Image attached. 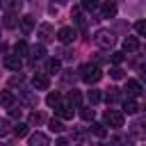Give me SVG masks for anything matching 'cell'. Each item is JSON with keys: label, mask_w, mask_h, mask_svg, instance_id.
<instances>
[{"label": "cell", "mask_w": 146, "mask_h": 146, "mask_svg": "<svg viewBox=\"0 0 146 146\" xmlns=\"http://www.w3.org/2000/svg\"><path fill=\"white\" fill-rule=\"evenodd\" d=\"M78 110H80V119H82V121H94V110H91V107L78 105Z\"/></svg>", "instance_id": "ffe728a7"}, {"label": "cell", "mask_w": 146, "mask_h": 146, "mask_svg": "<svg viewBox=\"0 0 146 146\" xmlns=\"http://www.w3.org/2000/svg\"><path fill=\"white\" fill-rule=\"evenodd\" d=\"M94 41H96V46H100V48H112V46H114V34H112L110 30H98L96 36H94Z\"/></svg>", "instance_id": "7a4b0ae2"}, {"label": "cell", "mask_w": 146, "mask_h": 146, "mask_svg": "<svg viewBox=\"0 0 146 146\" xmlns=\"http://www.w3.org/2000/svg\"><path fill=\"white\" fill-rule=\"evenodd\" d=\"M48 125H50V130H52V132H62V130H64V125H62V121H57V119H52V121H50Z\"/></svg>", "instance_id": "f1b7e54d"}, {"label": "cell", "mask_w": 146, "mask_h": 146, "mask_svg": "<svg viewBox=\"0 0 146 146\" xmlns=\"http://www.w3.org/2000/svg\"><path fill=\"white\" fill-rule=\"evenodd\" d=\"M100 7V0H82V9H87V11H96Z\"/></svg>", "instance_id": "603a6c76"}, {"label": "cell", "mask_w": 146, "mask_h": 146, "mask_svg": "<svg viewBox=\"0 0 146 146\" xmlns=\"http://www.w3.org/2000/svg\"><path fill=\"white\" fill-rule=\"evenodd\" d=\"M14 132H16V137H27V132H30V125H27V123H18V125L14 128Z\"/></svg>", "instance_id": "cb8c5ba5"}, {"label": "cell", "mask_w": 146, "mask_h": 146, "mask_svg": "<svg viewBox=\"0 0 146 146\" xmlns=\"http://www.w3.org/2000/svg\"><path fill=\"white\" fill-rule=\"evenodd\" d=\"M41 121H43V116H41V114H39V112H32V114H30V123H32V125H34V123H36V125H39V123H41Z\"/></svg>", "instance_id": "d6a6232c"}, {"label": "cell", "mask_w": 146, "mask_h": 146, "mask_svg": "<svg viewBox=\"0 0 146 146\" xmlns=\"http://www.w3.org/2000/svg\"><path fill=\"white\" fill-rule=\"evenodd\" d=\"M27 55H30V57H32V59H41V57H43V55H46V48H43V46H41V43H39V46H32V48H30V52H27Z\"/></svg>", "instance_id": "ac0fdd59"}, {"label": "cell", "mask_w": 146, "mask_h": 146, "mask_svg": "<svg viewBox=\"0 0 146 146\" xmlns=\"http://www.w3.org/2000/svg\"><path fill=\"white\" fill-rule=\"evenodd\" d=\"M55 110H57V116H59V119H73V107H71V105L59 103Z\"/></svg>", "instance_id": "30bf717a"}, {"label": "cell", "mask_w": 146, "mask_h": 146, "mask_svg": "<svg viewBox=\"0 0 146 146\" xmlns=\"http://www.w3.org/2000/svg\"><path fill=\"white\" fill-rule=\"evenodd\" d=\"M36 34H39L41 41H50V39H55V32H52V25H50V23H41L39 30H36Z\"/></svg>", "instance_id": "5b68a950"}, {"label": "cell", "mask_w": 146, "mask_h": 146, "mask_svg": "<svg viewBox=\"0 0 146 146\" xmlns=\"http://www.w3.org/2000/svg\"><path fill=\"white\" fill-rule=\"evenodd\" d=\"M9 121L7 119H0V137H5V135H9Z\"/></svg>", "instance_id": "4316f807"}, {"label": "cell", "mask_w": 146, "mask_h": 146, "mask_svg": "<svg viewBox=\"0 0 146 146\" xmlns=\"http://www.w3.org/2000/svg\"><path fill=\"white\" fill-rule=\"evenodd\" d=\"M30 144H32V146H48L50 139H48V135H43V132H34V135L30 137Z\"/></svg>", "instance_id": "8fae6325"}, {"label": "cell", "mask_w": 146, "mask_h": 146, "mask_svg": "<svg viewBox=\"0 0 146 146\" xmlns=\"http://www.w3.org/2000/svg\"><path fill=\"white\" fill-rule=\"evenodd\" d=\"M116 91H119V89H114V87H112V89H107V94H105V100H107L110 105H112V103L119 98V94H116Z\"/></svg>", "instance_id": "484cf974"}, {"label": "cell", "mask_w": 146, "mask_h": 146, "mask_svg": "<svg viewBox=\"0 0 146 146\" xmlns=\"http://www.w3.org/2000/svg\"><path fill=\"white\" fill-rule=\"evenodd\" d=\"M5 25H7V27H14V25H16V21H14V16H11V14H7V16H5Z\"/></svg>", "instance_id": "e575fe53"}, {"label": "cell", "mask_w": 146, "mask_h": 146, "mask_svg": "<svg viewBox=\"0 0 146 146\" xmlns=\"http://www.w3.org/2000/svg\"><path fill=\"white\" fill-rule=\"evenodd\" d=\"M57 39H59L62 43H73V39H75V30H73V27H62V30L57 32Z\"/></svg>", "instance_id": "ba28073f"}, {"label": "cell", "mask_w": 146, "mask_h": 146, "mask_svg": "<svg viewBox=\"0 0 146 146\" xmlns=\"http://www.w3.org/2000/svg\"><path fill=\"white\" fill-rule=\"evenodd\" d=\"M68 103H71V105H75V107H78V105H80V103H82V96H80V91H75V89H73V91H71V94H68Z\"/></svg>", "instance_id": "d4e9b609"}, {"label": "cell", "mask_w": 146, "mask_h": 146, "mask_svg": "<svg viewBox=\"0 0 146 146\" xmlns=\"http://www.w3.org/2000/svg\"><path fill=\"white\" fill-rule=\"evenodd\" d=\"M125 91H128V96H135V98L144 94V89H141V84H139L137 80H128V82H125Z\"/></svg>", "instance_id": "9c48e42d"}, {"label": "cell", "mask_w": 146, "mask_h": 146, "mask_svg": "<svg viewBox=\"0 0 146 146\" xmlns=\"http://www.w3.org/2000/svg\"><path fill=\"white\" fill-rule=\"evenodd\" d=\"M14 103H16V98H14V94H11V91H2V94H0V105L11 107Z\"/></svg>", "instance_id": "e0dca14e"}, {"label": "cell", "mask_w": 146, "mask_h": 146, "mask_svg": "<svg viewBox=\"0 0 146 146\" xmlns=\"http://www.w3.org/2000/svg\"><path fill=\"white\" fill-rule=\"evenodd\" d=\"M14 52H16L18 57H23V55H27V52H30V46H27V41H25V39H21V41H16V43H14Z\"/></svg>", "instance_id": "9a60e30c"}, {"label": "cell", "mask_w": 146, "mask_h": 146, "mask_svg": "<svg viewBox=\"0 0 146 146\" xmlns=\"http://www.w3.org/2000/svg\"><path fill=\"white\" fill-rule=\"evenodd\" d=\"M21 66H23V59H21L16 52L5 57V68H9V71H16V73H18V71H21Z\"/></svg>", "instance_id": "277c9868"}, {"label": "cell", "mask_w": 146, "mask_h": 146, "mask_svg": "<svg viewBox=\"0 0 146 146\" xmlns=\"http://www.w3.org/2000/svg\"><path fill=\"white\" fill-rule=\"evenodd\" d=\"M135 30H137L139 36H144V34H146V23H144V21H137V23H135Z\"/></svg>", "instance_id": "f546056e"}, {"label": "cell", "mask_w": 146, "mask_h": 146, "mask_svg": "<svg viewBox=\"0 0 146 146\" xmlns=\"http://www.w3.org/2000/svg\"><path fill=\"white\" fill-rule=\"evenodd\" d=\"M110 62H112L114 66H119V64L123 62V52H112V55H110Z\"/></svg>", "instance_id": "83f0119b"}, {"label": "cell", "mask_w": 146, "mask_h": 146, "mask_svg": "<svg viewBox=\"0 0 146 146\" xmlns=\"http://www.w3.org/2000/svg\"><path fill=\"white\" fill-rule=\"evenodd\" d=\"M123 114L119 112V110H107L105 112V123L110 125V128H123Z\"/></svg>", "instance_id": "3957f363"}, {"label": "cell", "mask_w": 146, "mask_h": 146, "mask_svg": "<svg viewBox=\"0 0 146 146\" xmlns=\"http://www.w3.org/2000/svg\"><path fill=\"white\" fill-rule=\"evenodd\" d=\"M32 87H34L36 91H46V89L50 87L48 75H41V73H39V75H34V78H32Z\"/></svg>", "instance_id": "8992f818"}, {"label": "cell", "mask_w": 146, "mask_h": 146, "mask_svg": "<svg viewBox=\"0 0 146 146\" xmlns=\"http://www.w3.org/2000/svg\"><path fill=\"white\" fill-rule=\"evenodd\" d=\"M123 50H125V52H135V50H139V39H137V36H128V39H123Z\"/></svg>", "instance_id": "4fadbf2b"}, {"label": "cell", "mask_w": 146, "mask_h": 146, "mask_svg": "<svg viewBox=\"0 0 146 146\" xmlns=\"http://www.w3.org/2000/svg\"><path fill=\"white\" fill-rule=\"evenodd\" d=\"M80 78H82V82H87V84H96V82L103 78V71L98 68V64H82V66H80Z\"/></svg>", "instance_id": "6da1fadb"}, {"label": "cell", "mask_w": 146, "mask_h": 146, "mask_svg": "<svg viewBox=\"0 0 146 146\" xmlns=\"http://www.w3.org/2000/svg\"><path fill=\"white\" fill-rule=\"evenodd\" d=\"M2 5H5V9H9V11H18V9L23 7V0H2Z\"/></svg>", "instance_id": "44dd1931"}, {"label": "cell", "mask_w": 146, "mask_h": 146, "mask_svg": "<svg viewBox=\"0 0 146 146\" xmlns=\"http://www.w3.org/2000/svg\"><path fill=\"white\" fill-rule=\"evenodd\" d=\"M9 116H11V119H18V116H21V110H18L16 105H11V107H9Z\"/></svg>", "instance_id": "836d02e7"}, {"label": "cell", "mask_w": 146, "mask_h": 146, "mask_svg": "<svg viewBox=\"0 0 146 146\" xmlns=\"http://www.w3.org/2000/svg\"><path fill=\"white\" fill-rule=\"evenodd\" d=\"M100 14H103V18H112V16H116V5H114V2H105V5L100 7Z\"/></svg>", "instance_id": "5bb4252c"}, {"label": "cell", "mask_w": 146, "mask_h": 146, "mask_svg": "<svg viewBox=\"0 0 146 146\" xmlns=\"http://www.w3.org/2000/svg\"><path fill=\"white\" fill-rule=\"evenodd\" d=\"M123 112H125V114H137V112H139V103H137L135 96L123 98Z\"/></svg>", "instance_id": "52a82bcc"}, {"label": "cell", "mask_w": 146, "mask_h": 146, "mask_svg": "<svg viewBox=\"0 0 146 146\" xmlns=\"http://www.w3.org/2000/svg\"><path fill=\"white\" fill-rule=\"evenodd\" d=\"M91 128H94V132L98 135V137H105L107 132H105V125H100V123H91Z\"/></svg>", "instance_id": "1f68e13d"}, {"label": "cell", "mask_w": 146, "mask_h": 146, "mask_svg": "<svg viewBox=\"0 0 146 146\" xmlns=\"http://www.w3.org/2000/svg\"><path fill=\"white\" fill-rule=\"evenodd\" d=\"M59 68H62V62L59 59H48L46 62V73L55 75V73H59Z\"/></svg>", "instance_id": "2e32d148"}, {"label": "cell", "mask_w": 146, "mask_h": 146, "mask_svg": "<svg viewBox=\"0 0 146 146\" xmlns=\"http://www.w3.org/2000/svg\"><path fill=\"white\" fill-rule=\"evenodd\" d=\"M21 30H23V34H30L32 30H34V16H23L21 18Z\"/></svg>", "instance_id": "7c38bea8"}, {"label": "cell", "mask_w": 146, "mask_h": 146, "mask_svg": "<svg viewBox=\"0 0 146 146\" xmlns=\"http://www.w3.org/2000/svg\"><path fill=\"white\" fill-rule=\"evenodd\" d=\"M110 75H112V78H114V80H121V78H123V75H125V73H123V68H119V66H114V68H112V71H110Z\"/></svg>", "instance_id": "4dcf8cb0"}, {"label": "cell", "mask_w": 146, "mask_h": 146, "mask_svg": "<svg viewBox=\"0 0 146 146\" xmlns=\"http://www.w3.org/2000/svg\"><path fill=\"white\" fill-rule=\"evenodd\" d=\"M87 98H89V103H91V105H98V103L103 100V94H100L98 89H91V91L87 94Z\"/></svg>", "instance_id": "7402d4cb"}, {"label": "cell", "mask_w": 146, "mask_h": 146, "mask_svg": "<svg viewBox=\"0 0 146 146\" xmlns=\"http://www.w3.org/2000/svg\"><path fill=\"white\" fill-rule=\"evenodd\" d=\"M59 103H62V96H59L57 91H50L48 98H46V105H48V107H57Z\"/></svg>", "instance_id": "d6986e66"}]
</instances>
